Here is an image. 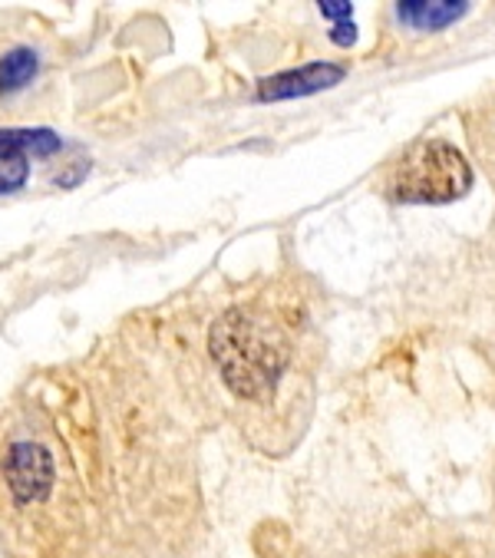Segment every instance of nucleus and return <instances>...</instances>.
<instances>
[{
  "label": "nucleus",
  "instance_id": "obj_9",
  "mask_svg": "<svg viewBox=\"0 0 495 558\" xmlns=\"http://www.w3.org/2000/svg\"><path fill=\"white\" fill-rule=\"evenodd\" d=\"M317 8L327 21H337V24L353 21V4H347V0H327V4H317Z\"/></svg>",
  "mask_w": 495,
  "mask_h": 558
},
{
  "label": "nucleus",
  "instance_id": "obj_7",
  "mask_svg": "<svg viewBox=\"0 0 495 558\" xmlns=\"http://www.w3.org/2000/svg\"><path fill=\"white\" fill-rule=\"evenodd\" d=\"M40 73V57L31 47H14L0 57V93L11 96L21 93L34 83V76Z\"/></svg>",
  "mask_w": 495,
  "mask_h": 558
},
{
  "label": "nucleus",
  "instance_id": "obj_8",
  "mask_svg": "<svg viewBox=\"0 0 495 558\" xmlns=\"http://www.w3.org/2000/svg\"><path fill=\"white\" fill-rule=\"evenodd\" d=\"M31 179V166L27 162H14V166H0V195L21 192Z\"/></svg>",
  "mask_w": 495,
  "mask_h": 558
},
{
  "label": "nucleus",
  "instance_id": "obj_4",
  "mask_svg": "<svg viewBox=\"0 0 495 558\" xmlns=\"http://www.w3.org/2000/svg\"><path fill=\"white\" fill-rule=\"evenodd\" d=\"M347 76V70L340 63H307L301 70H288L278 73L271 80L258 83V99L262 102H281V99H301V96H314L324 93L330 86H337Z\"/></svg>",
  "mask_w": 495,
  "mask_h": 558
},
{
  "label": "nucleus",
  "instance_id": "obj_10",
  "mask_svg": "<svg viewBox=\"0 0 495 558\" xmlns=\"http://www.w3.org/2000/svg\"><path fill=\"white\" fill-rule=\"evenodd\" d=\"M330 40H334L337 47H347V44H353V40H357V27H353V21L334 24V31H330Z\"/></svg>",
  "mask_w": 495,
  "mask_h": 558
},
{
  "label": "nucleus",
  "instance_id": "obj_6",
  "mask_svg": "<svg viewBox=\"0 0 495 558\" xmlns=\"http://www.w3.org/2000/svg\"><path fill=\"white\" fill-rule=\"evenodd\" d=\"M63 140L53 130H0V162L14 166L27 162V156H53L60 153Z\"/></svg>",
  "mask_w": 495,
  "mask_h": 558
},
{
  "label": "nucleus",
  "instance_id": "obj_1",
  "mask_svg": "<svg viewBox=\"0 0 495 558\" xmlns=\"http://www.w3.org/2000/svg\"><path fill=\"white\" fill-rule=\"evenodd\" d=\"M208 351L221 384L247 403L275 397L294 354L285 327L255 307H228L208 333Z\"/></svg>",
  "mask_w": 495,
  "mask_h": 558
},
{
  "label": "nucleus",
  "instance_id": "obj_5",
  "mask_svg": "<svg viewBox=\"0 0 495 558\" xmlns=\"http://www.w3.org/2000/svg\"><path fill=\"white\" fill-rule=\"evenodd\" d=\"M472 4H466V0H403V4H397V17L400 24L413 27V31H446L452 27L456 21H462L469 14Z\"/></svg>",
  "mask_w": 495,
  "mask_h": 558
},
{
  "label": "nucleus",
  "instance_id": "obj_3",
  "mask_svg": "<svg viewBox=\"0 0 495 558\" xmlns=\"http://www.w3.org/2000/svg\"><path fill=\"white\" fill-rule=\"evenodd\" d=\"M4 480L17 506H37L53 493L57 463L47 446L34 439H17L4 457Z\"/></svg>",
  "mask_w": 495,
  "mask_h": 558
},
{
  "label": "nucleus",
  "instance_id": "obj_2",
  "mask_svg": "<svg viewBox=\"0 0 495 558\" xmlns=\"http://www.w3.org/2000/svg\"><path fill=\"white\" fill-rule=\"evenodd\" d=\"M472 189V166L446 140H416L381 175V192L403 205H446Z\"/></svg>",
  "mask_w": 495,
  "mask_h": 558
}]
</instances>
